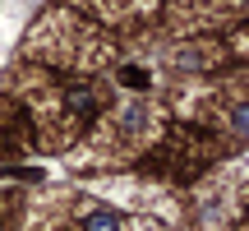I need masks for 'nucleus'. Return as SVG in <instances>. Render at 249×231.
Returning <instances> with one entry per match:
<instances>
[{"label": "nucleus", "instance_id": "f257e3e1", "mask_svg": "<svg viewBox=\"0 0 249 231\" xmlns=\"http://www.w3.org/2000/svg\"><path fill=\"white\" fill-rule=\"evenodd\" d=\"M83 231H120V227H116V213H102V208H97V213H88Z\"/></svg>", "mask_w": 249, "mask_h": 231}, {"label": "nucleus", "instance_id": "f03ea898", "mask_svg": "<svg viewBox=\"0 0 249 231\" xmlns=\"http://www.w3.org/2000/svg\"><path fill=\"white\" fill-rule=\"evenodd\" d=\"M129 88H148V70H139V65H124V74H120Z\"/></svg>", "mask_w": 249, "mask_h": 231}, {"label": "nucleus", "instance_id": "7ed1b4c3", "mask_svg": "<svg viewBox=\"0 0 249 231\" xmlns=\"http://www.w3.org/2000/svg\"><path fill=\"white\" fill-rule=\"evenodd\" d=\"M70 107H79V111H92V93H88V88H70Z\"/></svg>", "mask_w": 249, "mask_h": 231}]
</instances>
